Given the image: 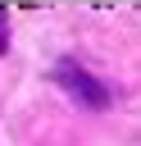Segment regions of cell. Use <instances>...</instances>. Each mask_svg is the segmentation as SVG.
<instances>
[{
	"label": "cell",
	"mask_w": 141,
	"mask_h": 146,
	"mask_svg": "<svg viewBox=\"0 0 141 146\" xmlns=\"http://www.w3.org/2000/svg\"><path fill=\"white\" fill-rule=\"evenodd\" d=\"M9 50V14H5V0H0V55Z\"/></svg>",
	"instance_id": "7a4b0ae2"
},
{
	"label": "cell",
	"mask_w": 141,
	"mask_h": 146,
	"mask_svg": "<svg viewBox=\"0 0 141 146\" xmlns=\"http://www.w3.org/2000/svg\"><path fill=\"white\" fill-rule=\"evenodd\" d=\"M55 87H59L73 105H82V110H109V87H105L86 64H77L73 55L55 59Z\"/></svg>",
	"instance_id": "6da1fadb"
}]
</instances>
